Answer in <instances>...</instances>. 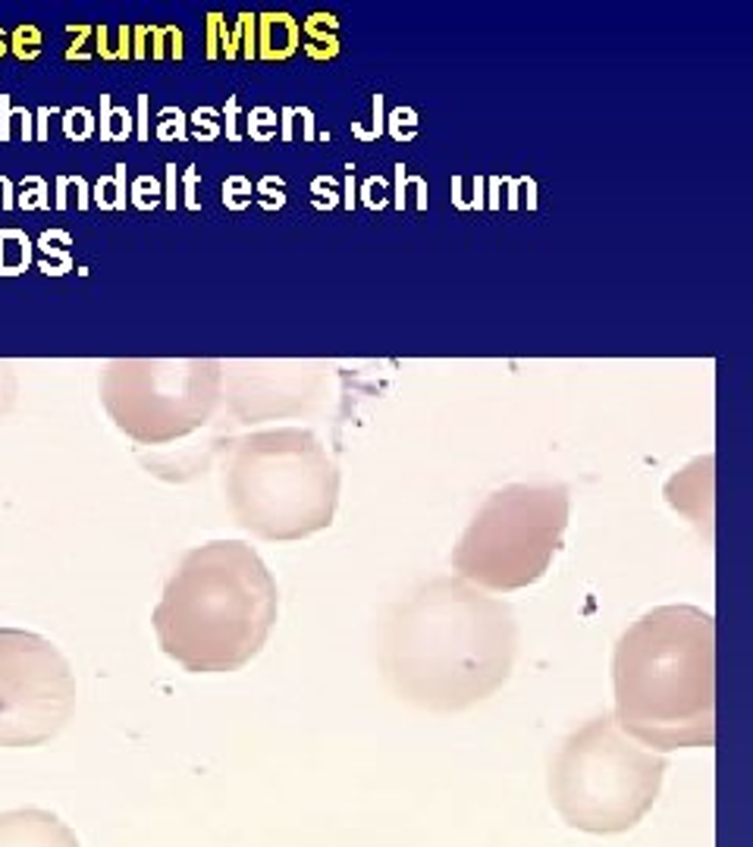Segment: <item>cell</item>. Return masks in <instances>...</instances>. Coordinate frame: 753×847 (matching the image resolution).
<instances>
[{"label":"cell","mask_w":753,"mask_h":847,"mask_svg":"<svg viewBox=\"0 0 753 847\" xmlns=\"http://www.w3.org/2000/svg\"><path fill=\"white\" fill-rule=\"evenodd\" d=\"M662 779L666 760L625 735L612 716H599L563 744L550 772V794L571 829L618 835L653 810Z\"/></svg>","instance_id":"obj_5"},{"label":"cell","mask_w":753,"mask_h":847,"mask_svg":"<svg viewBox=\"0 0 753 847\" xmlns=\"http://www.w3.org/2000/svg\"><path fill=\"white\" fill-rule=\"evenodd\" d=\"M0 847H79V838L48 810H13L0 816Z\"/></svg>","instance_id":"obj_10"},{"label":"cell","mask_w":753,"mask_h":847,"mask_svg":"<svg viewBox=\"0 0 753 847\" xmlns=\"http://www.w3.org/2000/svg\"><path fill=\"white\" fill-rule=\"evenodd\" d=\"M518 656L512 609L462 578H433L393 603L380 668L393 693L427 712H462L509 681Z\"/></svg>","instance_id":"obj_1"},{"label":"cell","mask_w":753,"mask_h":847,"mask_svg":"<svg viewBox=\"0 0 753 847\" xmlns=\"http://www.w3.org/2000/svg\"><path fill=\"white\" fill-rule=\"evenodd\" d=\"M616 722L653 754L716 744V622L697 606L643 613L612 653Z\"/></svg>","instance_id":"obj_2"},{"label":"cell","mask_w":753,"mask_h":847,"mask_svg":"<svg viewBox=\"0 0 753 847\" xmlns=\"http://www.w3.org/2000/svg\"><path fill=\"white\" fill-rule=\"evenodd\" d=\"M38 50H41V31L35 25H22L16 31V54L25 57V60H35Z\"/></svg>","instance_id":"obj_14"},{"label":"cell","mask_w":753,"mask_h":847,"mask_svg":"<svg viewBox=\"0 0 753 847\" xmlns=\"http://www.w3.org/2000/svg\"><path fill=\"white\" fill-rule=\"evenodd\" d=\"M302 48V29L292 13H261L254 16V57L289 60Z\"/></svg>","instance_id":"obj_11"},{"label":"cell","mask_w":753,"mask_h":847,"mask_svg":"<svg viewBox=\"0 0 753 847\" xmlns=\"http://www.w3.org/2000/svg\"><path fill=\"white\" fill-rule=\"evenodd\" d=\"M302 29V48L314 60H333L340 54V22H336L333 13H311L305 22H298Z\"/></svg>","instance_id":"obj_12"},{"label":"cell","mask_w":753,"mask_h":847,"mask_svg":"<svg viewBox=\"0 0 753 847\" xmlns=\"http://www.w3.org/2000/svg\"><path fill=\"white\" fill-rule=\"evenodd\" d=\"M223 384H226L229 409L245 424L305 415L321 402L327 390L323 367L286 365V361L235 365V371H226L223 365Z\"/></svg>","instance_id":"obj_9"},{"label":"cell","mask_w":753,"mask_h":847,"mask_svg":"<svg viewBox=\"0 0 753 847\" xmlns=\"http://www.w3.org/2000/svg\"><path fill=\"white\" fill-rule=\"evenodd\" d=\"M571 496L563 483H509L487 496L452 550L458 578L483 594L537 584L563 546Z\"/></svg>","instance_id":"obj_6"},{"label":"cell","mask_w":753,"mask_h":847,"mask_svg":"<svg viewBox=\"0 0 753 847\" xmlns=\"http://www.w3.org/2000/svg\"><path fill=\"white\" fill-rule=\"evenodd\" d=\"M111 421L142 446L201 430L223 399V365L210 358H120L101 374Z\"/></svg>","instance_id":"obj_7"},{"label":"cell","mask_w":753,"mask_h":847,"mask_svg":"<svg viewBox=\"0 0 753 847\" xmlns=\"http://www.w3.org/2000/svg\"><path fill=\"white\" fill-rule=\"evenodd\" d=\"M277 615L279 590L264 559L242 540H214L182 556L151 622L186 672L223 675L264 649Z\"/></svg>","instance_id":"obj_3"},{"label":"cell","mask_w":753,"mask_h":847,"mask_svg":"<svg viewBox=\"0 0 753 847\" xmlns=\"http://www.w3.org/2000/svg\"><path fill=\"white\" fill-rule=\"evenodd\" d=\"M75 710V678L50 640L0 628V747L50 741Z\"/></svg>","instance_id":"obj_8"},{"label":"cell","mask_w":753,"mask_h":847,"mask_svg":"<svg viewBox=\"0 0 753 847\" xmlns=\"http://www.w3.org/2000/svg\"><path fill=\"white\" fill-rule=\"evenodd\" d=\"M13 405H16V374L6 365H0V424L10 415Z\"/></svg>","instance_id":"obj_13"},{"label":"cell","mask_w":753,"mask_h":847,"mask_svg":"<svg viewBox=\"0 0 753 847\" xmlns=\"http://www.w3.org/2000/svg\"><path fill=\"white\" fill-rule=\"evenodd\" d=\"M226 499L245 531L292 543L333 525L340 464L305 427H273L242 437L226 462Z\"/></svg>","instance_id":"obj_4"}]
</instances>
